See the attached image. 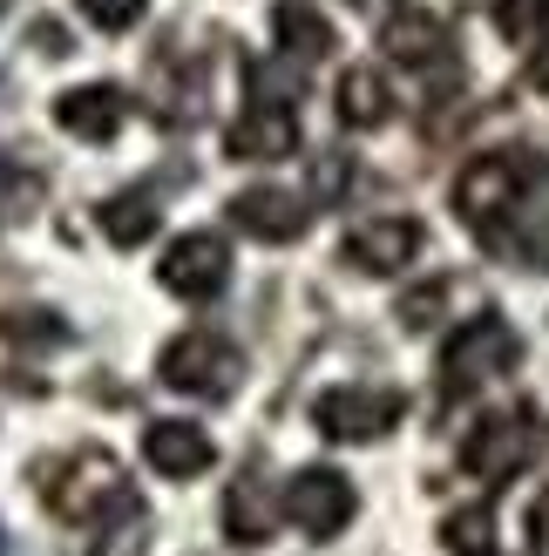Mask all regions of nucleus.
<instances>
[{"mask_svg": "<svg viewBox=\"0 0 549 556\" xmlns=\"http://www.w3.org/2000/svg\"><path fill=\"white\" fill-rule=\"evenodd\" d=\"M35 495L48 503L54 522L89 530L95 556L116 549V536L143 530V503H136L123 462L102 455V448H68V455H54V462H35Z\"/></svg>", "mask_w": 549, "mask_h": 556, "instance_id": "nucleus-1", "label": "nucleus"}, {"mask_svg": "<svg viewBox=\"0 0 549 556\" xmlns=\"http://www.w3.org/2000/svg\"><path fill=\"white\" fill-rule=\"evenodd\" d=\"M529 190H536V163L523 150H488V156H475L469 170L455 177V211H461V225L496 252V244L515 231Z\"/></svg>", "mask_w": 549, "mask_h": 556, "instance_id": "nucleus-2", "label": "nucleus"}, {"mask_svg": "<svg viewBox=\"0 0 549 556\" xmlns=\"http://www.w3.org/2000/svg\"><path fill=\"white\" fill-rule=\"evenodd\" d=\"M515 359H523V340H515V326H509L502 313L461 319V332L442 346V394H448V401L475 394V387L515 374Z\"/></svg>", "mask_w": 549, "mask_h": 556, "instance_id": "nucleus-3", "label": "nucleus"}, {"mask_svg": "<svg viewBox=\"0 0 549 556\" xmlns=\"http://www.w3.org/2000/svg\"><path fill=\"white\" fill-rule=\"evenodd\" d=\"M156 380L170 387V394H190V401H231L238 380H244V353L197 326V332H177V340L163 346Z\"/></svg>", "mask_w": 549, "mask_h": 556, "instance_id": "nucleus-4", "label": "nucleus"}, {"mask_svg": "<svg viewBox=\"0 0 549 556\" xmlns=\"http://www.w3.org/2000/svg\"><path fill=\"white\" fill-rule=\"evenodd\" d=\"M400 387H373V380H353V387H325V394L312 401V428L325 441H340V448H367V441L394 434L400 428Z\"/></svg>", "mask_w": 549, "mask_h": 556, "instance_id": "nucleus-5", "label": "nucleus"}, {"mask_svg": "<svg viewBox=\"0 0 549 556\" xmlns=\"http://www.w3.org/2000/svg\"><path fill=\"white\" fill-rule=\"evenodd\" d=\"M529 455H536V407H523V401L482 414L475 434L461 441V468H469L475 482H509Z\"/></svg>", "mask_w": 549, "mask_h": 556, "instance_id": "nucleus-6", "label": "nucleus"}, {"mask_svg": "<svg viewBox=\"0 0 549 556\" xmlns=\"http://www.w3.org/2000/svg\"><path fill=\"white\" fill-rule=\"evenodd\" d=\"M353 509H360V495H353V482L340 468H298L285 482V516L298 522V536H312V543H333L353 522Z\"/></svg>", "mask_w": 549, "mask_h": 556, "instance_id": "nucleus-7", "label": "nucleus"}, {"mask_svg": "<svg viewBox=\"0 0 549 556\" xmlns=\"http://www.w3.org/2000/svg\"><path fill=\"white\" fill-rule=\"evenodd\" d=\"M156 278H163V292H177L190 305H210L217 292L231 286V244L217 231H190V238H177L170 252H163Z\"/></svg>", "mask_w": 549, "mask_h": 556, "instance_id": "nucleus-8", "label": "nucleus"}, {"mask_svg": "<svg viewBox=\"0 0 549 556\" xmlns=\"http://www.w3.org/2000/svg\"><path fill=\"white\" fill-rule=\"evenodd\" d=\"M421 244H427V231L414 217H360V225L340 238V258L367 278H394L421 258Z\"/></svg>", "mask_w": 549, "mask_h": 556, "instance_id": "nucleus-9", "label": "nucleus"}, {"mask_svg": "<svg viewBox=\"0 0 549 556\" xmlns=\"http://www.w3.org/2000/svg\"><path fill=\"white\" fill-rule=\"evenodd\" d=\"M380 48H387L394 62L434 75V81H455V35H448V21L427 14V8L387 14V21H380Z\"/></svg>", "mask_w": 549, "mask_h": 556, "instance_id": "nucleus-10", "label": "nucleus"}, {"mask_svg": "<svg viewBox=\"0 0 549 556\" xmlns=\"http://www.w3.org/2000/svg\"><path fill=\"white\" fill-rule=\"evenodd\" d=\"M225 150H231L238 163H285V156L298 150V116H292V102L258 96V102L225 129Z\"/></svg>", "mask_w": 549, "mask_h": 556, "instance_id": "nucleus-11", "label": "nucleus"}, {"mask_svg": "<svg viewBox=\"0 0 549 556\" xmlns=\"http://www.w3.org/2000/svg\"><path fill=\"white\" fill-rule=\"evenodd\" d=\"M54 123H62L75 143H116L129 123V96L116 81H89V89H62L54 96Z\"/></svg>", "mask_w": 549, "mask_h": 556, "instance_id": "nucleus-12", "label": "nucleus"}, {"mask_svg": "<svg viewBox=\"0 0 549 556\" xmlns=\"http://www.w3.org/2000/svg\"><path fill=\"white\" fill-rule=\"evenodd\" d=\"M231 225L258 244H292V238H306V204H298L292 190L258 184V190H238L231 198Z\"/></svg>", "mask_w": 549, "mask_h": 556, "instance_id": "nucleus-13", "label": "nucleus"}, {"mask_svg": "<svg viewBox=\"0 0 549 556\" xmlns=\"http://www.w3.org/2000/svg\"><path fill=\"white\" fill-rule=\"evenodd\" d=\"M143 462L156 468V476H170V482H190V476H204V468L217 462V448H210V434L190 428V421H150Z\"/></svg>", "mask_w": 549, "mask_h": 556, "instance_id": "nucleus-14", "label": "nucleus"}, {"mask_svg": "<svg viewBox=\"0 0 549 556\" xmlns=\"http://www.w3.org/2000/svg\"><path fill=\"white\" fill-rule=\"evenodd\" d=\"M279 536V509H271V489L258 476H238L231 495H225V543L238 549H265Z\"/></svg>", "mask_w": 549, "mask_h": 556, "instance_id": "nucleus-15", "label": "nucleus"}, {"mask_svg": "<svg viewBox=\"0 0 549 556\" xmlns=\"http://www.w3.org/2000/svg\"><path fill=\"white\" fill-rule=\"evenodd\" d=\"M271 35H279L285 62H325V54H333V21H325L312 0H279V8H271Z\"/></svg>", "mask_w": 549, "mask_h": 556, "instance_id": "nucleus-16", "label": "nucleus"}, {"mask_svg": "<svg viewBox=\"0 0 549 556\" xmlns=\"http://www.w3.org/2000/svg\"><path fill=\"white\" fill-rule=\"evenodd\" d=\"M340 123L346 129H387L394 123V89H387V75L380 68H346L340 75Z\"/></svg>", "mask_w": 549, "mask_h": 556, "instance_id": "nucleus-17", "label": "nucleus"}, {"mask_svg": "<svg viewBox=\"0 0 549 556\" xmlns=\"http://www.w3.org/2000/svg\"><path fill=\"white\" fill-rule=\"evenodd\" d=\"M163 231V211L150 190H116V198L102 204V238L116 244V252H136V244H150Z\"/></svg>", "mask_w": 549, "mask_h": 556, "instance_id": "nucleus-18", "label": "nucleus"}, {"mask_svg": "<svg viewBox=\"0 0 549 556\" xmlns=\"http://www.w3.org/2000/svg\"><path fill=\"white\" fill-rule=\"evenodd\" d=\"M488 21L509 48H549V0H488Z\"/></svg>", "mask_w": 549, "mask_h": 556, "instance_id": "nucleus-19", "label": "nucleus"}, {"mask_svg": "<svg viewBox=\"0 0 549 556\" xmlns=\"http://www.w3.org/2000/svg\"><path fill=\"white\" fill-rule=\"evenodd\" d=\"M442 549L448 556H496V509H488V503L448 509L442 516Z\"/></svg>", "mask_w": 549, "mask_h": 556, "instance_id": "nucleus-20", "label": "nucleus"}, {"mask_svg": "<svg viewBox=\"0 0 549 556\" xmlns=\"http://www.w3.org/2000/svg\"><path fill=\"white\" fill-rule=\"evenodd\" d=\"M0 340L8 346H68V319L48 305H8L0 313Z\"/></svg>", "mask_w": 549, "mask_h": 556, "instance_id": "nucleus-21", "label": "nucleus"}, {"mask_svg": "<svg viewBox=\"0 0 549 556\" xmlns=\"http://www.w3.org/2000/svg\"><path fill=\"white\" fill-rule=\"evenodd\" d=\"M35 211H41V177L21 170L14 156H0V231H8V225H27Z\"/></svg>", "mask_w": 549, "mask_h": 556, "instance_id": "nucleus-22", "label": "nucleus"}, {"mask_svg": "<svg viewBox=\"0 0 549 556\" xmlns=\"http://www.w3.org/2000/svg\"><path fill=\"white\" fill-rule=\"evenodd\" d=\"M455 278H427V286H414V292H400V305H394V319L407 326V332H427V326H442V313L455 305Z\"/></svg>", "mask_w": 549, "mask_h": 556, "instance_id": "nucleus-23", "label": "nucleus"}, {"mask_svg": "<svg viewBox=\"0 0 549 556\" xmlns=\"http://www.w3.org/2000/svg\"><path fill=\"white\" fill-rule=\"evenodd\" d=\"M75 8L89 14V21L102 27V35H123V27H136V21H143V8H150V0H75Z\"/></svg>", "mask_w": 549, "mask_h": 556, "instance_id": "nucleus-24", "label": "nucleus"}, {"mask_svg": "<svg viewBox=\"0 0 549 556\" xmlns=\"http://www.w3.org/2000/svg\"><path fill=\"white\" fill-rule=\"evenodd\" d=\"M353 156H312V198H346Z\"/></svg>", "mask_w": 549, "mask_h": 556, "instance_id": "nucleus-25", "label": "nucleus"}, {"mask_svg": "<svg viewBox=\"0 0 549 556\" xmlns=\"http://www.w3.org/2000/svg\"><path fill=\"white\" fill-rule=\"evenodd\" d=\"M35 48L48 54V62H62V54H68V35H62L54 21H35Z\"/></svg>", "mask_w": 549, "mask_h": 556, "instance_id": "nucleus-26", "label": "nucleus"}, {"mask_svg": "<svg viewBox=\"0 0 549 556\" xmlns=\"http://www.w3.org/2000/svg\"><path fill=\"white\" fill-rule=\"evenodd\" d=\"M529 89L549 96V48H536V62H529Z\"/></svg>", "mask_w": 549, "mask_h": 556, "instance_id": "nucleus-27", "label": "nucleus"}, {"mask_svg": "<svg viewBox=\"0 0 549 556\" xmlns=\"http://www.w3.org/2000/svg\"><path fill=\"white\" fill-rule=\"evenodd\" d=\"M536 530H549V495H542V503H536Z\"/></svg>", "mask_w": 549, "mask_h": 556, "instance_id": "nucleus-28", "label": "nucleus"}, {"mask_svg": "<svg viewBox=\"0 0 549 556\" xmlns=\"http://www.w3.org/2000/svg\"><path fill=\"white\" fill-rule=\"evenodd\" d=\"M8 8H14V0H0V14H8Z\"/></svg>", "mask_w": 549, "mask_h": 556, "instance_id": "nucleus-29", "label": "nucleus"}, {"mask_svg": "<svg viewBox=\"0 0 549 556\" xmlns=\"http://www.w3.org/2000/svg\"><path fill=\"white\" fill-rule=\"evenodd\" d=\"M353 8H373V0H353Z\"/></svg>", "mask_w": 549, "mask_h": 556, "instance_id": "nucleus-30", "label": "nucleus"}, {"mask_svg": "<svg viewBox=\"0 0 549 556\" xmlns=\"http://www.w3.org/2000/svg\"><path fill=\"white\" fill-rule=\"evenodd\" d=\"M0 556H8V543H0Z\"/></svg>", "mask_w": 549, "mask_h": 556, "instance_id": "nucleus-31", "label": "nucleus"}, {"mask_svg": "<svg viewBox=\"0 0 549 556\" xmlns=\"http://www.w3.org/2000/svg\"><path fill=\"white\" fill-rule=\"evenodd\" d=\"M0 89H8V81H0Z\"/></svg>", "mask_w": 549, "mask_h": 556, "instance_id": "nucleus-32", "label": "nucleus"}, {"mask_svg": "<svg viewBox=\"0 0 549 556\" xmlns=\"http://www.w3.org/2000/svg\"><path fill=\"white\" fill-rule=\"evenodd\" d=\"M8 556H14V549H8Z\"/></svg>", "mask_w": 549, "mask_h": 556, "instance_id": "nucleus-33", "label": "nucleus"}]
</instances>
